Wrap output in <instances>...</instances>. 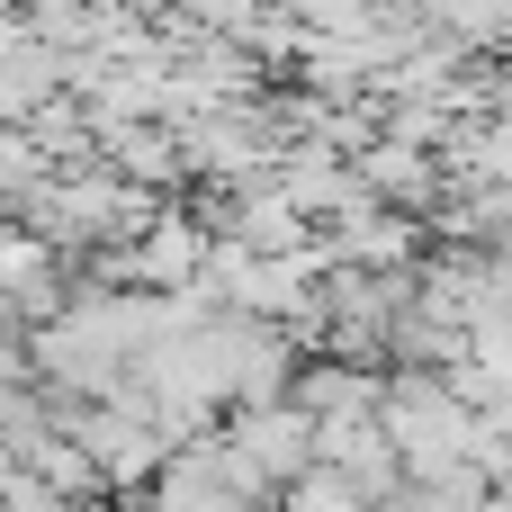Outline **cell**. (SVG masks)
<instances>
[{
    "label": "cell",
    "mask_w": 512,
    "mask_h": 512,
    "mask_svg": "<svg viewBox=\"0 0 512 512\" xmlns=\"http://www.w3.org/2000/svg\"><path fill=\"white\" fill-rule=\"evenodd\" d=\"M63 441L90 459L99 495H144V477H153V468H162V450H171L144 414H117V405H81V423H72Z\"/></svg>",
    "instance_id": "1"
},
{
    "label": "cell",
    "mask_w": 512,
    "mask_h": 512,
    "mask_svg": "<svg viewBox=\"0 0 512 512\" xmlns=\"http://www.w3.org/2000/svg\"><path fill=\"white\" fill-rule=\"evenodd\" d=\"M252 468H261V486L279 495L306 459H315V414L306 405H288V396H261V405H225V423H216Z\"/></svg>",
    "instance_id": "2"
},
{
    "label": "cell",
    "mask_w": 512,
    "mask_h": 512,
    "mask_svg": "<svg viewBox=\"0 0 512 512\" xmlns=\"http://www.w3.org/2000/svg\"><path fill=\"white\" fill-rule=\"evenodd\" d=\"M378 378L387 369H360V360H333V351H297L288 405H306V414H369L378 405Z\"/></svg>",
    "instance_id": "3"
},
{
    "label": "cell",
    "mask_w": 512,
    "mask_h": 512,
    "mask_svg": "<svg viewBox=\"0 0 512 512\" xmlns=\"http://www.w3.org/2000/svg\"><path fill=\"white\" fill-rule=\"evenodd\" d=\"M270 512H369V495L342 477V468H324V459H306L279 495H270Z\"/></svg>",
    "instance_id": "4"
},
{
    "label": "cell",
    "mask_w": 512,
    "mask_h": 512,
    "mask_svg": "<svg viewBox=\"0 0 512 512\" xmlns=\"http://www.w3.org/2000/svg\"><path fill=\"white\" fill-rule=\"evenodd\" d=\"M45 261H54V252H45V243H36V234H27L18 216H0V297H9L18 279H36Z\"/></svg>",
    "instance_id": "5"
},
{
    "label": "cell",
    "mask_w": 512,
    "mask_h": 512,
    "mask_svg": "<svg viewBox=\"0 0 512 512\" xmlns=\"http://www.w3.org/2000/svg\"><path fill=\"white\" fill-rule=\"evenodd\" d=\"M72 512H144V495H90V504H72Z\"/></svg>",
    "instance_id": "6"
},
{
    "label": "cell",
    "mask_w": 512,
    "mask_h": 512,
    "mask_svg": "<svg viewBox=\"0 0 512 512\" xmlns=\"http://www.w3.org/2000/svg\"><path fill=\"white\" fill-rule=\"evenodd\" d=\"M63 512H72V504H63Z\"/></svg>",
    "instance_id": "7"
}]
</instances>
